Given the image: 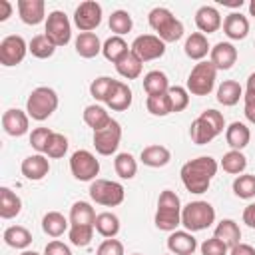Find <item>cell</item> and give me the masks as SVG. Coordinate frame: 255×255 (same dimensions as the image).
<instances>
[{
  "label": "cell",
  "mask_w": 255,
  "mask_h": 255,
  "mask_svg": "<svg viewBox=\"0 0 255 255\" xmlns=\"http://www.w3.org/2000/svg\"><path fill=\"white\" fill-rule=\"evenodd\" d=\"M102 22V6L96 0H86L82 2L76 12H74V24L82 32H92L100 26Z\"/></svg>",
  "instance_id": "14"
},
{
  "label": "cell",
  "mask_w": 255,
  "mask_h": 255,
  "mask_svg": "<svg viewBox=\"0 0 255 255\" xmlns=\"http://www.w3.org/2000/svg\"><path fill=\"white\" fill-rule=\"evenodd\" d=\"M84 122H86L94 131H98V129H104V128L112 122V118H110V114H108L102 106L92 104V106H88V108L84 110Z\"/></svg>",
  "instance_id": "37"
},
{
  "label": "cell",
  "mask_w": 255,
  "mask_h": 255,
  "mask_svg": "<svg viewBox=\"0 0 255 255\" xmlns=\"http://www.w3.org/2000/svg\"><path fill=\"white\" fill-rule=\"evenodd\" d=\"M96 211L88 201H76L70 209V225H94Z\"/></svg>",
  "instance_id": "34"
},
{
  "label": "cell",
  "mask_w": 255,
  "mask_h": 255,
  "mask_svg": "<svg viewBox=\"0 0 255 255\" xmlns=\"http://www.w3.org/2000/svg\"><path fill=\"white\" fill-rule=\"evenodd\" d=\"M116 82H118V80H114V78H110V76H100V78H96V80L90 84V94H92V98L106 104L108 98H110V94H112V90H114V86H116Z\"/></svg>",
  "instance_id": "40"
},
{
  "label": "cell",
  "mask_w": 255,
  "mask_h": 255,
  "mask_svg": "<svg viewBox=\"0 0 255 255\" xmlns=\"http://www.w3.org/2000/svg\"><path fill=\"white\" fill-rule=\"evenodd\" d=\"M221 167H223V171H227V173H231V175H239V173H243L245 167H247V157H245L241 151L231 149V151H227V153L221 157Z\"/></svg>",
  "instance_id": "39"
},
{
  "label": "cell",
  "mask_w": 255,
  "mask_h": 255,
  "mask_svg": "<svg viewBox=\"0 0 255 255\" xmlns=\"http://www.w3.org/2000/svg\"><path fill=\"white\" fill-rule=\"evenodd\" d=\"M141 66H143V62L129 50L120 62H116V70H118V74L122 76V78H126V80H135V78H139L141 76Z\"/></svg>",
  "instance_id": "31"
},
{
  "label": "cell",
  "mask_w": 255,
  "mask_h": 255,
  "mask_svg": "<svg viewBox=\"0 0 255 255\" xmlns=\"http://www.w3.org/2000/svg\"><path fill=\"white\" fill-rule=\"evenodd\" d=\"M195 26L201 30V34H213L223 26V20L215 6L205 4L195 12Z\"/></svg>",
  "instance_id": "20"
},
{
  "label": "cell",
  "mask_w": 255,
  "mask_h": 255,
  "mask_svg": "<svg viewBox=\"0 0 255 255\" xmlns=\"http://www.w3.org/2000/svg\"><path fill=\"white\" fill-rule=\"evenodd\" d=\"M28 52V44L22 36L10 34L0 42V64L10 68V66H18L24 56Z\"/></svg>",
  "instance_id": "13"
},
{
  "label": "cell",
  "mask_w": 255,
  "mask_h": 255,
  "mask_svg": "<svg viewBox=\"0 0 255 255\" xmlns=\"http://www.w3.org/2000/svg\"><path fill=\"white\" fill-rule=\"evenodd\" d=\"M229 255H255V249L249 243H237L229 249Z\"/></svg>",
  "instance_id": "53"
},
{
  "label": "cell",
  "mask_w": 255,
  "mask_h": 255,
  "mask_svg": "<svg viewBox=\"0 0 255 255\" xmlns=\"http://www.w3.org/2000/svg\"><path fill=\"white\" fill-rule=\"evenodd\" d=\"M133 22H131V16L126 12V10H114L112 16H110V30L116 34V36H124L131 30Z\"/></svg>",
  "instance_id": "45"
},
{
  "label": "cell",
  "mask_w": 255,
  "mask_h": 255,
  "mask_svg": "<svg viewBox=\"0 0 255 255\" xmlns=\"http://www.w3.org/2000/svg\"><path fill=\"white\" fill-rule=\"evenodd\" d=\"M44 255H72V251H70V247H68L66 243L54 239V241H50V243L46 245Z\"/></svg>",
  "instance_id": "51"
},
{
  "label": "cell",
  "mask_w": 255,
  "mask_h": 255,
  "mask_svg": "<svg viewBox=\"0 0 255 255\" xmlns=\"http://www.w3.org/2000/svg\"><path fill=\"white\" fill-rule=\"evenodd\" d=\"M94 229H96L94 225H70L68 239L76 247H86V245H90V241L94 237Z\"/></svg>",
  "instance_id": "44"
},
{
  "label": "cell",
  "mask_w": 255,
  "mask_h": 255,
  "mask_svg": "<svg viewBox=\"0 0 255 255\" xmlns=\"http://www.w3.org/2000/svg\"><path fill=\"white\" fill-rule=\"evenodd\" d=\"M44 34L46 38L56 46H66L72 38V24L68 20V16L62 12V10H54L48 14L46 18V28H44Z\"/></svg>",
  "instance_id": "9"
},
{
  "label": "cell",
  "mask_w": 255,
  "mask_h": 255,
  "mask_svg": "<svg viewBox=\"0 0 255 255\" xmlns=\"http://www.w3.org/2000/svg\"><path fill=\"white\" fill-rule=\"evenodd\" d=\"M145 108L151 116H167L171 114V100H169V94H155V96H147L145 100Z\"/></svg>",
  "instance_id": "42"
},
{
  "label": "cell",
  "mask_w": 255,
  "mask_h": 255,
  "mask_svg": "<svg viewBox=\"0 0 255 255\" xmlns=\"http://www.w3.org/2000/svg\"><path fill=\"white\" fill-rule=\"evenodd\" d=\"M217 70L211 62H197L187 76V92L191 96H207L215 88Z\"/></svg>",
  "instance_id": "7"
},
{
  "label": "cell",
  "mask_w": 255,
  "mask_h": 255,
  "mask_svg": "<svg viewBox=\"0 0 255 255\" xmlns=\"http://www.w3.org/2000/svg\"><path fill=\"white\" fill-rule=\"evenodd\" d=\"M52 135H54V131H52L50 128H36V129H32V133H30V145H32L38 153H46V147H48Z\"/></svg>",
  "instance_id": "47"
},
{
  "label": "cell",
  "mask_w": 255,
  "mask_h": 255,
  "mask_svg": "<svg viewBox=\"0 0 255 255\" xmlns=\"http://www.w3.org/2000/svg\"><path fill=\"white\" fill-rule=\"evenodd\" d=\"M28 50H30L32 56H36V58H40V60H46V58L54 56L56 46L46 38V34H38V36H34V38L30 40Z\"/></svg>",
  "instance_id": "41"
},
{
  "label": "cell",
  "mask_w": 255,
  "mask_h": 255,
  "mask_svg": "<svg viewBox=\"0 0 255 255\" xmlns=\"http://www.w3.org/2000/svg\"><path fill=\"white\" fill-rule=\"evenodd\" d=\"M20 211H22V199L10 187H0V217L12 219Z\"/></svg>",
  "instance_id": "26"
},
{
  "label": "cell",
  "mask_w": 255,
  "mask_h": 255,
  "mask_svg": "<svg viewBox=\"0 0 255 255\" xmlns=\"http://www.w3.org/2000/svg\"><path fill=\"white\" fill-rule=\"evenodd\" d=\"M225 139H227V145H229L231 149L241 151L243 147L249 145L251 131H249V128H247L245 124H241V122H233V124H229V128L225 129Z\"/></svg>",
  "instance_id": "23"
},
{
  "label": "cell",
  "mask_w": 255,
  "mask_h": 255,
  "mask_svg": "<svg viewBox=\"0 0 255 255\" xmlns=\"http://www.w3.org/2000/svg\"><path fill=\"white\" fill-rule=\"evenodd\" d=\"M243 100H245V118L255 124V96L253 94H243Z\"/></svg>",
  "instance_id": "52"
},
{
  "label": "cell",
  "mask_w": 255,
  "mask_h": 255,
  "mask_svg": "<svg viewBox=\"0 0 255 255\" xmlns=\"http://www.w3.org/2000/svg\"><path fill=\"white\" fill-rule=\"evenodd\" d=\"M167 249L171 255H193L197 249V239L189 231H171L167 237Z\"/></svg>",
  "instance_id": "19"
},
{
  "label": "cell",
  "mask_w": 255,
  "mask_h": 255,
  "mask_svg": "<svg viewBox=\"0 0 255 255\" xmlns=\"http://www.w3.org/2000/svg\"><path fill=\"white\" fill-rule=\"evenodd\" d=\"M128 52H129V50H128V44H126V40H124L122 36H110V38L104 42V46H102L104 58H106L108 62H112V64L120 62Z\"/></svg>",
  "instance_id": "32"
},
{
  "label": "cell",
  "mask_w": 255,
  "mask_h": 255,
  "mask_svg": "<svg viewBox=\"0 0 255 255\" xmlns=\"http://www.w3.org/2000/svg\"><path fill=\"white\" fill-rule=\"evenodd\" d=\"M181 209L183 207H181L177 193L171 189H163L159 193L157 209H155V217H153L155 227L161 231H175V227L181 225Z\"/></svg>",
  "instance_id": "3"
},
{
  "label": "cell",
  "mask_w": 255,
  "mask_h": 255,
  "mask_svg": "<svg viewBox=\"0 0 255 255\" xmlns=\"http://www.w3.org/2000/svg\"><path fill=\"white\" fill-rule=\"evenodd\" d=\"M12 16V4L8 0H0V22L8 20Z\"/></svg>",
  "instance_id": "55"
},
{
  "label": "cell",
  "mask_w": 255,
  "mask_h": 255,
  "mask_svg": "<svg viewBox=\"0 0 255 255\" xmlns=\"http://www.w3.org/2000/svg\"><path fill=\"white\" fill-rule=\"evenodd\" d=\"M20 255H40V253H36V251H28V249H26V251H22Z\"/></svg>",
  "instance_id": "59"
},
{
  "label": "cell",
  "mask_w": 255,
  "mask_h": 255,
  "mask_svg": "<svg viewBox=\"0 0 255 255\" xmlns=\"http://www.w3.org/2000/svg\"><path fill=\"white\" fill-rule=\"evenodd\" d=\"M102 42L94 32H80L76 38V52L82 58H94L102 52Z\"/></svg>",
  "instance_id": "27"
},
{
  "label": "cell",
  "mask_w": 255,
  "mask_h": 255,
  "mask_svg": "<svg viewBox=\"0 0 255 255\" xmlns=\"http://www.w3.org/2000/svg\"><path fill=\"white\" fill-rule=\"evenodd\" d=\"M20 171L26 179H32V181H40L48 175L50 171V163L48 159L44 157V153H34V155H28L26 159H22V165H20Z\"/></svg>",
  "instance_id": "18"
},
{
  "label": "cell",
  "mask_w": 255,
  "mask_h": 255,
  "mask_svg": "<svg viewBox=\"0 0 255 255\" xmlns=\"http://www.w3.org/2000/svg\"><path fill=\"white\" fill-rule=\"evenodd\" d=\"M143 90L147 92V96H155V94H165L169 90V82L167 76L159 70H151L143 76Z\"/></svg>",
  "instance_id": "36"
},
{
  "label": "cell",
  "mask_w": 255,
  "mask_h": 255,
  "mask_svg": "<svg viewBox=\"0 0 255 255\" xmlns=\"http://www.w3.org/2000/svg\"><path fill=\"white\" fill-rule=\"evenodd\" d=\"M66 151H68V137L54 131V135H52V139L46 147V155L52 157V159H60V157L66 155Z\"/></svg>",
  "instance_id": "48"
},
{
  "label": "cell",
  "mask_w": 255,
  "mask_h": 255,
  "mask_svg": "<svg viewBox=\"0 0 255 255\" xmlns=\"http://www.w3.org/2000/svg\"><path fill=\"white\" fill-rule=\"evenodd\" d=\"M56 108H58V94L48 86H40L32 90L26 100V114L36 122L48 120L56 112Z\"/></svg>",
  "instance_id": "4"
},
{
  "label": "cell",
  "mask_w": 255,
  "mask_h": 255,
  "mask_svg": "<svg viewBox=\"0 0 255 255\" xmlns=\"http://www.w3.org/2000/svg\"><path fill=\"white\" fill-rule=\"evenodd\" d=\"M239 98H243V88L239 86V82L235 80H225L219 84L217 88V102L223 106H235L239 102Z\"/></svg>",
  "instance_id": "33"
},
{
  "label": "cell",
  "mask_w": 255,
  "mask_h": 255,
  "mask_svg": "<svg viewBox=\"0 0 255 255\" xmlns=\"http://www.w3.org/2000/svg\"><path fill=\"white\" fill-rule=\"evenodd\" d=\"M42 229L50 237H60V235H64V231L70 229V221L60 211H48L42 217Z\"/></svg>",
  "instance_id": "29"
},
{
  "label": "cell",
  "mask_w": 255,
  "mask_h": 255,
  "mask_svg": "<svg viewBox=\"0 0 255 255\" xmlns=\"http://www.w3.org/2000/svg\"><path fill=\"white\" fill-rule=\"evenodd\" d=\"M90 197L94 203L104 205V207H116L124 201L126 189L122 183L112 181V179H94L90 183Z\"/></svg>",
  "instance_id": "8"
},
{
  "label": "cell",
  "mask_w": 255,
  "mask_h": 255,
  "mask_svg": "<svg viewBox=\"0 0 255 255\" xmlns=\"http://www.w3.org/2000/svg\"><path fill=\"white\" fill-rule=\"evenodd\" d=\"M249 14H251V16H255V0H251V2H249Z\"/></svg>",
  "instance_id": "58"
},
{
  "label": "cell",
  "mask_w": 255,
  "mask_h": 255,
  "mask_svg": "<svg viewBox=\"0 0 255 255\" xmlns=\"http://www.w3.org/2000/svg\"><path fill=\"white\" fill-rule=\"evenodd\" d=\"M223 128H225L223 114L217 112V110H205V112H201V116H197L191 122L189 135H191V141L193 143L205 145L213 137H217L219 133H223Z\"/></svg>",
  "instance_id": "2"
},
{
  "label": "cell",
  "mask_w": 255,
  "mask_h": 255,
  "mask_svg": "<svg viewBox=\"0 0 255 255\" xmlns=\"http://www.w3.org/2000/svg\"><path fill=\"white\" fill-rule=\"evenodd\" d=\"M131 98L133 96H131L129 86L118 80L114 90H112V94H110V98H108V102H106V106L110 110H114V112H126L131 106Z\"/></svg>",
  "instance_id": "22"
},
{
  "label": "cell",
  "mask_w": 255,
  "mask_h": 255,
  "mask_svg": "<svg viewBox=\"0 0 255 255\" xmlns=\"http://www.w3.org/2000/svg\"><path fill=\"white\" fill-rule=\"evenodd\" d=\"M70 171L78 181H94L100 173V161L88 149H78L70 157Z\"/></svg>",
  "instance_id": "10"
},
{
  "label": "cell",
  "mask_w": 255,
  "mask_h": 255,
  "mask_svg": "<svg viewBox=\"0 0 255 255\" xmlns=\"http://www.w3.org/2000/svg\"><path fill=\"white\" fill-rule=\"evenodd\" d=\"M233 193L239 199H251L255 197V175L253 173H241L233 181Z\"/></svg>",
  "instance_id": "43"
},
{
  "label": "cell",
  "mask_w": 255,
  "mask_h": 255,
  "mask_svg": "<svg viewBox=\"0 0 255 255\" xmlns=\"http://www.w3.org/2000/svg\"><path fill=\"white\" fill-rule=\"evenodd\" d=\"M223 32L231 40H243L249 32V20L241 12H231L223 20Z\"/></svg>",
  "instance_id": "21"
},
{
  "label": "cell",
  "mask_w": 255,
  "mask_h": 255,
  "mask_svg": "<svg viewBox=\"0 0 255 255\" xmlns=\"http://www.w3.org/2000/svg\"><path fill=\"white\" fill-rule=\"evenodd\" d=\"M139 159L147 167H163V165L169 163L171 153H169V149L165 145H147V147L141 149Z\"/></svg>",
  "instance_id": "24"
},
{
  "label": "cell",
  "mask_w": 255,
  "mask_h": 255,
  "mask_svg": "<svg viewBox=\"0 0 255 255\" xmlns=\"http://www.w3.org/2000/svg\"><path fill=\"white\" fill-rule=\"evenodd\" d=\"M20 20L28 26H36L46 20V4L44 0H18Z\"/></svg>",
  "instance_id": "17"
},
{
  "label": "cell",
  "mask_w": 255,
  "mask_h": 255,
  "mask_svg": "<svg viewBox=\"0 0 255 255\" xmlns=\"http://www.w3.org/2000/svg\"><path fill=\"white\" fill-rule=\"evenodd\" d=\"M28 126H30V116L18 108H10L2 114V128L12 137L24 135L28 131Z\"/></svg>",
  "instance_id": "15"
},
{
  "label": "cell",
  "mask_w": 255,
  "mask_h": 255,
  "mask_svg": "<svg viewBox=\"0 0 255 255\" xmlns=\"http://www.w3.org/2000/svg\"><path fill=\"white\" fill-rule=\"evenodd\" d=\"M131 255H141V253H131Z\"/></svg>",
  "instance_id": "60"
},
{
  "label": "cell",
  "mask_w": 255,
  "mask_h": 255,
  "mask_svg": "<svg viewBox=\"0 0 255 255\" xmlns=\"http://www.w3.org/2000/svg\"><path fill=\"white\" fill-rule=\"evenodd\" d=\"M147 22L165 44L167 42H177L183 36V24L167 8H161V6L153 8L147 16Z\"/></svg>",
  "instance_id": "6"
},
{
  "label": "cell",
  "mask_w": 255,
  "mask_h": 255,
  "mask_svg": "<svg viewBox=\"0 0 255 255\" xmlns=\"http://www.w3.org/2000/svg\"><path fill=\"white\" fill-rule=\"evenodd\" d=\"M169 94V100H171V114L175 112H183L187 106H189V92L187 88H181V86H169L167 90Z\"/></svg>",
  "instance_id": "46"
},
{
  "label": "cell",
  "mask_w": 255,
  "mask_h": 255,
  "mask_svg": "<svg viewBox=\"0 0 255 255\" xmlns=\"http://www.w3.org/2000/svg\"><path fill=\"white\" fill-rule=\"evenodd\" d=\"M199 249H201V255H227V251H229V247L217 237L205 239Z\"/></svg>",
  "instance_id": "49"
},
{
  "label": "cell",
  "mask_w": 255,
  "mask_h": 255,
  "mask_svg": "<svg viewBox=\"0 0 255 255\" xmlns=\"http://www.w3.org/2000/svg\"><path fill=\"white\" fill-rule=\"evenodd\" d=\"M243 223H247L251 229H255V203H249L243 209Z\"/></svg>",
  "instance_id": "54"
},
{
  "label": "cell",
  "mask_w": 255,
  "mask_h": 255,
  "mask_svg": "<svg viewBox=\"0 0 255 255\" xmlns=\"http://www.w3.org/2000/svg\"><path fill=\"white\" fill-rule=\"evenodd\" d=\"M96 255H124V243L118 239H104Z\"/></svg>",
  "instance_id": "50"
},
{
  "label": "cell",
  "mask_w": 255,
  "mask_h": 255,
  "mask_svg": "<svg viewBox=\"0 0 255 255\" xmlns=\"http://www.w3.org/2000/svg\"><path fill=\"white\" fill-rule=\"evenodd\" d=\"M217 173V161L211 155H199L181 165V181L191 193H205L213 175Z\"/></svg>",
  "instance_id": "1"
},
{
  "label": "cell",
  "mask_w": 255,
  "mask_h": 255,
  "mask_svg": "<svg viewBox=\"0 0 255 255\" xmlns=\"http://www.w3.org/2000/svg\"><path fill=\"white\" fill-rule=\"evenodd\" d=\"M169 255H171V253H169Z\"/></svg>",
  "instance_id": "61"
},
{
  "label": "cell",
  "mask_w": 255,
  "mask_h": 255,
  "mask_svg": "<svg viewBox=\"0 0 255 255\" xmlns=\"http://www.w3.org/2000/svg\"><path fill=\"white\" fill-rule=\"evenodd\" d=\"M213 237L221 239V241L231 249V247H235L237 243H241V229H239V225H237L233 219H221V221L215 225Z\"/></svg>",
  "instance_id": "25"
},
{
  "label": "cell",
  "mask_w": 255,
  "mask_h": 255,
  "mask_svg": "<svg viewBox=\"0 0 255 255\" xmlns=\"http://www.w3.org/2000/svg\"><path fill=\"white\" fill-rule=\"evenodd\" d=\"M4 243L14 249H26L32 243V233L22 225H12L4 231Z\"/></svg>",
  "instance_id": "35"
},
{
  "label": "cell",
  "mask_w": 255,
  "mask_h": 255,
  "mask_svg": "<svg viewBox=\"0 0 255 255\" xmlns=\"http://www.w3.org/2000/svg\"><path fill=\"white\" fill-rule=\"evenodd\" d=\"M122 139V126L112 120L104 129L94 131V147L100 155H112L118 151Z\"/></svg>",
  "instance_id": "12"
},
{
  "label": "cell",
  "mask_w": 255,
  "mask_h": 255,
  "mask_svg": "<svg viewBox=\"0 0 255 255\" xmlns=\"http://www.w3.org/2000/svg\"><path fill=\"white\" fill-rule=\"evenodd\" d=\"M129 50L141 62H151V60H157L165 54V42L157 34H141L131 42Z\"/></svg>",
  "instance_id": "11"
},
{
  "label": "cell",
  "mask_w": 255,
  "mask_h": 255,
  "mask_svg": "<svg viewBox=\"0 0 255 255\" xmlns=\"http://www.w3.org/2000/svg\"><path fill=\"white\" fill-rule=\"evenodd\" d=\"M245 94H253L255 96V72L247 78V90H245Z\"/></svg>",
  "instance_id": "56"
},
{
  "label": "cell",
  "mask_w": 255,
  "mask_h": 255,
  "mask_svg": "<svg viewBox=\"0 0 255 255\" xmlns=\"http://www.w3.org/2000/svg\"><path fill=\"white\" fill-rule=\"evenodd\" d=\"M209 62L215 70H229L237 62V48L231 42H217L209 52Z\"/></svg>",
  "instance_id": "16"
},
{
  "label": "cell",
  "mask_w": 255,
  "mask_h": 255,
  "mask_svg": "<svg viewBox=\"0 0 255 255\" xmlns=\"http://www.w3.org/2000/svg\"><path fill=\"white\" fill-rule=\"evenodd\" d=\"M223 6H229V8H241L243 6V0H219Z\"/></svg>",
  "instance_id": "57"
},
{
  "label": "cell",
  "mask_w": 255,
  "mask_h": 255,
  "mask_svg": "<svg viewBox=\"0 0 255 255\" xmlns=\"http://www.w3.org/2000/svg\"><path fill=\"white\" fill-rule=\"evenodd\" d=\"M114 169H116V173H118L122 179H131V177H135V173H137V161L133 159L131 153L124 151V153H118V155H116V159H114Z\"/></svg>",
  "instance_id": "38"
},
{
  "label": "cell",
  "mask_w": 255,
  "mask_h": 255,
  "mask_svg": "<svg viewBox=\"0 0 255 255\" xmlns=\"http://www.w3.org/2000/svg\"><path fill=\"white\" fill-rule=\"evenodd\" d=\"M215 221V209L207 201H189L181 209V225L185 231L195 233L207 229Z\"/></svg>",
  "instance_id": "5"
},
{
  "label": "cell",
  "mask_w": 255,
  "mask_h": 255,
  "mask_svg": "<svg viewBox=\"0 0 255 255\" xmlns=\"http://www.w3.org/2000/svg\"><path fill=\"white\" fill-rule=\"evenodd\" d=\"M183 50H185V56H187V58L197 60V62H201V60L207 56V52H211V48H209V44H207V38H205V34H201V32H193V34L185 40Z\"/></svg>",
  "instance_id": "28"
},
{
  "label": "cell",
  "mask_w": 255,
  "mask_h": 255,
  "mask_svg": "<svg viewBox=\"0 0 255 255\" xmlns=\"http://www.w3.org/2000/svg\"><path fill=\"white\" fill-rule=\"evenodd\" d=\"M96 231L106 237V239H114L120 233V219L118 215H114L112 211H102L96 215V223H94Z\"/></svg>",
  "instance_id": "30"
}]
</instances>
